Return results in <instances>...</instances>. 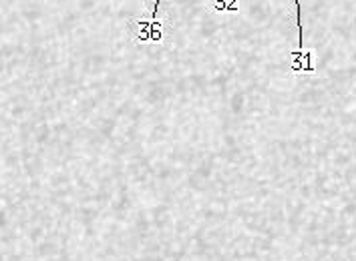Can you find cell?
<instances>
[{"instance_id": "1", "label": "cell", "mask_w": 356, "mask_h": 261, "mask_svg": "<svg viewBox=\"0 0 356 261\" xmlns=\"http://www.w3.org/2000/svg\"><path fill=\"white\" fill-rule=\"evenodd\" d=\"M294 2H296V16H298V45L302 48V8H300L298 0H294Z\"/></svg>"}]
</instances>
